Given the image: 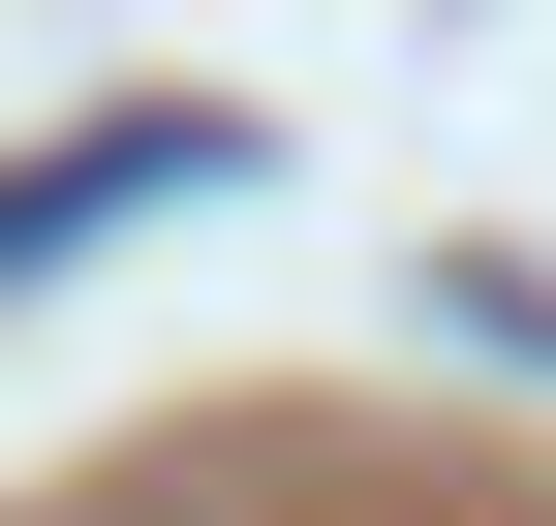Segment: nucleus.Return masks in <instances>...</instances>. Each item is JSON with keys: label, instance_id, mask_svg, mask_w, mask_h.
Segmentation results:
<instances>
[{"label": "nucleus", "instance_id": "nucleus-1", "mask_svg": "<svg viewBox=\"0 0 556 526\" xmlns=\"http://www.w3.org/2000/svg\"><path fill=\"white\" fill-rule=\"evenodd\" d=\"M433 526H495V496H433Z\"/></svg>", "mask_w": 556, "mask_h": 526}]
</instances>
